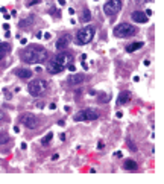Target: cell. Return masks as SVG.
Instances as JSON below:
<instances>
[{
  "instance_id": "cell-31",
  "label": "cell",
  "mask_w": 164,
  "mask_h": 184,
  "mask_svg": "<svg viewBox=\"0 0 164 184\" xmlns=\"http://www.w3.org/2000/svg\"><path fill=\"white\" fill-rule=\"evenodd\" d=\"M115 116H117V117L120 119V117H122V116H123V113H122V111H119V113H117V114H115Z\"/></svg>"
},
{
  "instance_id": "cell-20",
  "label": "cell",
  "mask_w": 164,
  "mask_h": 184,
  "mask_svg": "<svg viewBox=\"0 0 164 184\" xmlns=\"http://www.w3.org/2000/svg\"><path fill=\"white\" fill-rule=\"evenodd\" d=\"M8 141H9L8 134H6V132H0V145H2V143H8Z\"/></svg>"
},
{
  "instance_id": "cell-9",
  "label": "cell",
  "mask_w": 164,
  "mask_h": 184,
  "mask_svg": "<svg viewBox=\"0 0 164 184\" xmlns=\"http://www.w3.org/2000/svg\"><path fill=\"white\" fill-rule=\"evenodd\" d=\"M70 40H72L70 33H64L63 37H59V38H58V41H56V49H58V50H64V49H67L68 44H70Z\"/></svg>"
},
{
  "instance_id": "cell-4",
  "label": "cell",
  "mask_w": 164,
  "mask_h": 184,
  "mask_svg": "<svg viewBox=\"0 0 164 184\" xmlns=\"http://www.w3.org/2000/svg\"><path fill=\"white\" fill-rule=\"evenodd\" d=\"M94 28L93 26H84L76 33V43L78 44H88L94 38Z\"/></svg>"
},
{
  "instance_id": "cell-17",
  "label": "cell",
  "mask_w": 164,
  "mask_h": 184,
  "mask_svg": "<svg viewBox=\"0 0 164 184\" xmlns=\"http://www.w3.org/2000/svg\"><path fill=\"white\" fill-rule=\"evenodd\" d=\"M52 139H53V132H47L44 137L41 139V145H44V146H46V145H49Z\"/></svg>"
},
{
  "instance_id": "cell-28",
  "label": "cell",
  "mask_w": 164,
  "mask_h": 184,
  "mask_svg": "<svg viewBox=\"0 0 164 184\" xmlns=\"http://www.w3.org/2000/svg\"><path fill=\"white\" fill-rule=\"evenodd\" d=\"M58 125H59V126H64V125H65V122H64V120H59V122H58Z\"/></svg>"
},
{
  "instance_id": "cell-10",
  "label": "cell",
  "mask_w": 164,
  "mask_h": 184,
  "mask_svg": "<svg viewBox=\"0 0 164 184\" xmlns=\"http://www.w3.org/2000/svg\"><path fill=\"white\" fill-rule=\"evenodd\" d=\"M68 84H72V85H79L82 84L85 81V75H82V73H73L68 76Z\"/></svg>"
},
{
  "instance_id": "cell-21",
  "label": "cell",
  "mask_w": 164,
  "mask_h": 184,
  "mask_svg": "<svg viewBox=\"0 0 164 184\" xmlns=\"http://www.w3.org/2000/svg\"><path fill=\"white\" fill-rule=\"evenodd\" d=\"M108 100H109L108 94H100V96H99V102H108Z\"/></svg>"
},
{
  "instance_id": "cell-32",
  "label": "cell",
  "mask_w": 164,
  "mask_h": 184,
  "mask_svg": "<svg viewBox=\"0 0 164 184\" xmlns=\"http://www.w3.org/2000/svg\"><path fill=\"white\" fill-rule=\"evenodd\" d=\"M114 155H115V157H119V158H120V157H122V152H119V151H117V152H115Z\"/></svg>"
},
{
  "instance_id": "cell-8",
  "label": "cell",
  "mask_w": 164,
  "mask_h": 184,
  "mask_svg": "<svg viewBox=\"0 0 164 184\" xmlns=\"http://www.w3.org/2000/svg\"><path fill=\"white\" fill-rule=\"evenodd\" d=\"M122 9V0H108L104 6V12L106 15L113 17Z\"/></svg>"
},
{
  "instance_id": "cell-22",
  "label": "cell",
  "mask_w": 164,
  "mask_h": 184,
  "mask_svg": "<svg viewBox=\"0 0 164 184\" xmlns=\"http://www.w3.org/2000/svg\"><path fill=\"white\" fill-rule=\"evenodd\" d=\"M128 145H129V149H131V151H137V146L134 145V143H132V140H128Z\"/></svg>"
},
{
  "instance_id": "cell-1",
  "label": "cell",
  "mask_w": 164,
  "mask_h": 184,
  "mask_svg": "<svg viewBox=\"0 0 164 184\" xmlns=\"http://www.w3.org/2000/svg\"><path fill=\"white\" fill-rule=\"evenodd\" d=\"M22 59L27 64H38L47 59V50L41 46H29L22 52Z\"/></svg>"
},
{
  "instance_id": "cell-13",
  "label": "cell",
  "mask_w": 164,
  "mask_h": 184,
  "mask_svg": "<svg viewBox=\"0 0 164 184\" xmlns=\"http://www.w3.org/2000/svg\"><path fill=\"white\" fill-rule=\"evenodd\" d=\"M14 73H15L18 78H22V79H29L32 76V72L27 70V69H17Z\"/></svg>"
},
{
  "instance_id": "cell-14",
  "label": "cell",
  "mask_w": 164,
  "mask_h": 184,
  "mask_svg": "<svg viewBox=\"0 0 164 184\" xmlns=\"http://www.w3.org/2000/svg\"><path fill=\"white\" fill-rule=\"evenodd\" d=\"M126 170H137V163L134 160H125V164H123Z\"/></svg>"
},
{
  "instance_id": "cell-16",
  "label": "cell",
  "mask_w": 164,
  "mask_h": 184,
  "mask_svg": "<svg viewBox=\"0 0 164 184\" xmlns=\"http://www.w3.org/2000/svg\"><path fill=\"white\" fill-rule=\"evenodd\" d=\"M141 47H143V43L138 41V43H132V44H129V46L126 47V50H128V52H135V50L141 49Z\"/></svg>"
},
{
  "instance_id": "cell-15",
  "label": "cell",
  "mask_w": 164,
  "mask_h": 184,
  "mask_svg": "<svg viewBox=\"0 0 164 184\" xmlns=\"http://www.w3.org/2000/svg\"><path fill=\"white\" fill-rule=\"evenodd\" d=\"M8 50H9V44L8 43H0V61H2L3 56L8 53Z\"/></svg>"
},
{
  "instance_id": "cell-18",
  "label": "cell",
  "mask_w": 164,
  "mask_h": 184,
  "mask_svg": "<svg viewBox=\"0 0 164 184\" xmlns=\"http://www.w3.org/2000/svg\"><path fill=\"white\" fill-rule=\"evenodd\" d=\"M90 18H91V12L88 9H84V12H82V15H81V20L84 23H87V22H90Z\"/></svg>"
},
{
  "instance_id": "cell-7",
  "label": "cell",
  "mask_w": 164,
  "mask_h": 184,
  "mask_svg": "<svg viewBox=\"0 0 164 184\" xmlns=\"http://www.w3.org/2000/svg\"><path fill=\"white\" fill-rule=\"evenodd\" d=\"M20 123L24 125L29 129H35L40 125V119L32 113H24V114H22V117H20Z\"/></svg>"
},
{
  "instance_id": "cell-2",
  "label": "cell",
  "mask_w": 164,
  "mask_h": 184,
  "mask_svg": "<svg viewBox=\"0 0 164 184\" xmlns=\"http://www.w3.org/2000/svg\"><path fill=\"white\" fill-rule=\"evenodd\" d=\"M70 55H67V53H58V55H55L50 61L49 64H47V70H49L50 73H59L64 70V67L67 66V63H70Z\"/></svg>"
},
{
  "instance_id": "cell-24",
  "label": "cell",
  "mask_w": 164,
  "mask_h": 184,
  "mask_svg": "<svg viewBox=\"0 0 164 184\" xmlns=\"http://www.w3.org/2000/svg\"><path fill=\"white\" fill-rule=\"evenodd\" d=\"M104 148H105L104 141H99V143H97V149H104Z\"/></svg>"
},
{
  "instance_id": "cell-33",
  "label": "cell",
  "mask_w": 164,
  "mask_h": 184,
  "mask_svg": "<svg viewBox=\"0 0 164 184\" xmlns=\"http://www.w3.org/2000/svg\"><path fill=\"white\" fill-rule=\"evenodd\" d=\"M58 3L59 5H65V0H58Z\"/></svg>"
},
{
  "instance_id": "cell-34",
  "label": "cell",
  "mask_w": 164,
  "mask_h": 184,
  "mask_svg": "<svg viewBox=\"0 0 164 184\" xmlns=\"http://www.w3.org/2000/svg\"><path fill=\"white\" fill-rule=\"evenodd\" d=\"M0 119H3V114L2 113H0Z\"/></svg>"
},
{
  "instance_id": "cell-12",
  "label": "cell",
  "mask_w": 164,
  "mask_h": 184,
  "mask_svg": "<svg viewBox=\"0 0 164 184\" xmlns=\"http://www.w3.org/2000/svg\"><path fill=\"white\" fill-rule=\"evenodd\" d=\"M131 100V93L129 91H122L120 94H119V99H117V102L120 105H125V104H128V102Z\"/></svg>"
},
{
  "instance_id": "cell-23",
  "label": "cell",
  "mask_w": 164,
  "mask_h": 184,
  "mask_svg": "<svg viewBox=\"0 0 164 184\" xmlns=\"http://www.w3.org/2000/svg\"><path fill=\"white\" fill-rule=\"evenodd\" d=\"M138 5H145V3H147V2H152V0H135Z\"/></svg>"
},
{
  "instance_id": "cell-25",
  "label": "cell",
  "mask_w": 164,
  "mask_h": 184,
  "mask_svg": "<svg viewBox=\"0 0 164 184\" xmlns=\"http://www.w3.org/2000/svg\"><path fill=\"white\" fill-rule=\"evenodd\" d=\"M145 14H146V15H147V17H150V15H152V11H150V9H147V11H146V12H145Z\"/></svg>"
},
{
  "instance_id": "cell-26",
  "label": "cell",
  "mask_w": 164,
  "mask_h": 184,
  "mask_svg": "<svg viewBox=\"0 0 164 184\" xmlns=\"http://www.w3.org/2000/svg\"><path fill=\"white\" fill-rule=\"evenodd\" d=\"M38 2H40V0H32V2H31V3H29V6H32V5H37V3H38Z\"/></svg>"
},
{
  "instance_id": "cell-11",
  "label": "cell",
  "mask_w": 164,
  "mask_h": 184,
  "mask_svg": "<svg viewBox=\"0 0 164 184\" xmlns=\"http://www.w3.org/2000/svg\"><path fill=\"white\" fill-rule=\"evenodd\" d=\"M131 18H132V22H135V23H146L147 22V15L145 14V12H141V11H134L131 14Z\"/></svg>"
},
{
  "instance_id": "cell-27",
  "label": "cell",
  "mask_w": 164,
  "mask_h": 184,
  "mask_svg": "<svg viewBox=\"0 0 164 184\" xmlns=\"http://www.w3.org/2000/svg\"><path fill=\"white\" fill-rule=\"evenodd\" d=\"M49 108H50V110H56V105H55V104H50Z\"/></svg>"
},
{
  "instance_id": "cell-19",
  "label": "cell",
  "mask_w": 164,
  "mask_h": 184,
  "mask_svg": "<svg viewBox=\"0 0 164 184\" xmlns=\"http://www.w3.org/2000/svg\"><path fill=\"white\" fill-rule=\"evenodd\" d=\"M32 20H33V17H29V18L22 20V22H20V28H29V26L32 24Z\"/></svg>"
},
{
  "instance_id": "cell-30",
  "label": "cell",
  "mask_w": 164,
  "mask_h": 184,
  "mask_svg": "<svg viewBox=\"0 0 164 184\" xmlns=\"http://www.w3.org/2000/svg\"><path fill=\"white\" fill-rule=\"evenodd\" d=\"M58 157H59L58 154H53V155H52V160H58Z\"/></svg>"
},
{
  "instance_id": "cell-29",
  "label": "cell",
  "mask_w": 164,
  "mask_h": 184,
  "mask_svg": "<svg viewBox=\"0 0 164 184\" xmlns=\"http://www.w3.org/2000/svg\"><path fill=\"white\" fill-rule=\"evenodd\" d=\"M68 70H70V72H74L76 69H74V66H68Z\"/></svg>"
},
{
  "instance_id": "cell-3",
  "label": "cell",
  "mask_w": 164,
  "mask_h": 184,
  "mask_svg": "<svg viewBox=\"0 0 164 184\" xmlns=\"http://www.w3.org/2000/svg\"><path fill=\"white\" fill-rule=\"evenodd\" d=\"M137 33V28L129 23H120L114 28V35L119 38H128Z\"/></svg>"
},
{
  "instance_id": "cell-6",
  "label": "cell",
  "mask_w": 164,
  "mask_h": 184,
  "mask_svg": "<svg viewBox=\"0 0 164 184\" xmlns=\"http://www.w3.org/2000/svg\"><path fill=\"white\" fill-rule=\"evenodd\" d=\"M96 119H99V113L93 108H85V110L74 114V122H90Z\"/></svg>"
},
{
  "instance_id": "cell-5",
  "label": "cell",
  "mask_w": 164,
  "mask_h": 184,
  "mask_svg": "<svg viewBox=\"0 0 164 184\" xmlns=\"http://www.w3.org/2000/svg\"><path fill=\"white\" fill-rule=\"evenodd\" d=\"M46 88H47V84H46V81L43 79H33L29 82V85H27V91H29L32 96H40V94H43L46 91Z\"/></svg>"
}]
</instances>
